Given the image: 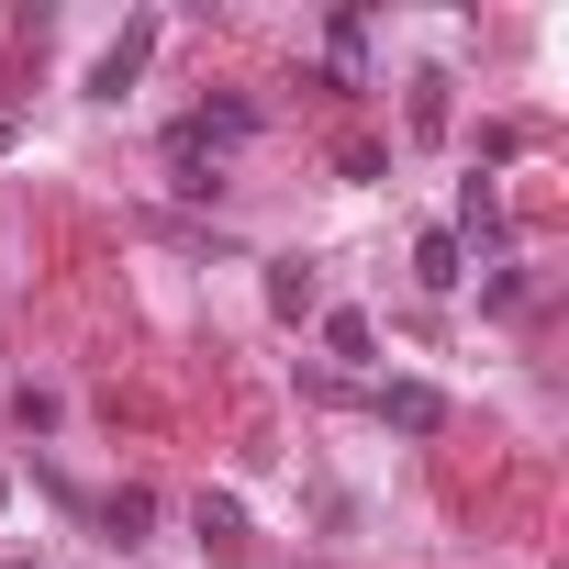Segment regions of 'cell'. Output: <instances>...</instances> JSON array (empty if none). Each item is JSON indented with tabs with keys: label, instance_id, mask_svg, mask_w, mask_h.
Masks as SVG:
<instances>
[{
	"label": "cell",
	"instance_id": "obj_1",
	"mask_svg": "<svg viewBox=\"0 0 569 569\" xmlns=\"http://www.w3.org/2000/svg\"><path fill=\"white\" fill-rule=\"evenodd\" d=\"M369 402H380L391 436H436V425H447V391H436V380H380Z\"/></svg>",
	"mask_w": 569,
	"mask_h": 569
},
{
	"label": "cell",
	"instance_id": "obj_2",
	"mask_svg": "<svg viewBox=\"0 0 569 569\" xmlns=\"http://www.w3.org/2000/svg\"><path fill=\"white\" fill-rule=\"evenodd\" d=\"M146 57H157V23H123V34H112V46H101V68H90V101H123V90H134V68H146Z\"/></svg>",
	"mask_w": 569,
	"mask_h": 569
},
{
	"label": "cell",
	"instance_id": "obj_3",
	"mask_svg": "<svg viewBox=\"0 0 569 569\" xmlns=\"http://www.w3.org/2000/svg\"><path fill=\"white\" fill-rule=\"evenodd\" d=\"M190 536H201V547H212V558H223V569H234V558H246V513H234V502H223V491H201V502H190Z\"/></svg>",
	"mask_w": 569,
	"mask_h": 569
},
{
	"label": "cell",
	"instance_id": "obj_4",
	"mask_svg": "<svg viewBox=\"0 0 569 569\" xmlns=\"http://www.w3.org/2000/svg\"><path fill=\"white\" fill-rule=\"evenodd\" d=\"M268 302H279V313H291V325H302V313L325 302V279H313L302 257H279V268H268Z\"/></svg>",
	"mask_w": 569,
	"mask_h": 569
},
{
	"label": "cell",
	"instance_id": "obj_5",
	"mask_svg": "<svg viewBox=\"0 0 569 569\" xmlns=\"http://www.w3.org/2000/svg\"><path fill=\"white\" fill-rule=\"evenodd\" d=\"M413 279H425V291H458V279H469V268H458V234H425V246H413Z\"/></svg>",
	"mask_w": 569,
	"mask_h": 569
},
{
	"label": "cell",
	"instance_id": "obj_6",
	"mask_svg": "<svg viewBox=\"0 0 569 569\" xmlns=\"http://www.w3.org/2000/svg\"><path fill=\"white\" fill-rule=\"evenodd\" d=\"M146 525H157V502H146V491H112V502H101V536H112V547H134Z\"/></svg>",
	"mask_w": 569,
	"mask_h": 569
},
{
	"label": "cell",
	"instance_id": "obj_7",
	"mask_svg": "<svg viewBox=\"0 0 569 569\" xmlns=\"http://www.w3.org/2000/svg\"><path fill=\"white\" fill-rule=\"evenodd\" d=\"M458 223H469V234H502V201H491V179H469V201H458Z\"/></svg>",
	"mask_w": 569,
	"mask_h": 569
},
{
	"label": "cell",
	"instance_id": "obj_8",
	"mask_svg": "<svg viewBox=\"0 0 569 569\" xmlns=\"http://www.w3.org/2000/svg\"><path fill=\"white\" fill-rule=\"evenodd\" d=\"M0 569H34V558H0Z\"/></svg>",
	"mask_w": 569,
	"mask_h": 569
}]
</instances>
